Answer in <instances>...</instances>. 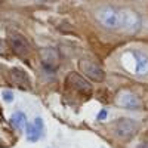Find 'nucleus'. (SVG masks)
Masks as SVG:
<instances>
[{"label":"nucleus","instance_id":"f257e3e1","mask_svg":"<svg viewBox=\"0 0 148 148\" xmlns=\"http://www.w3.org/2000/svg\"><path fill=\"white\" fill-rule=\"evenodd\" d=\"M98 22L107 30L121 31L123 30V9L114 6H101L95 12Z\"/></svg>","mask_w":148,"mask_h":148},{"label":"nucleus","instance_id":"f03ea898","mask_svg":"<svg viewBox=\"0 0 148 148\" xmlns=\"http://www.w3.org/2000/svg\"><path fill=\"white\" fill-rule=\"evenodd\" d=\"M139 129V123L132 119H119L114 125V130L120 138H130Z\"/></svg>","mask_w":148,"mask_h":148},{"label":"nucleus","instance_id":"7ed1b4c3","mask_svg":"<svg viewBox=\"0 0 148 148\" xmlns=\"http://www.w3.org/2000/svg\"><path fill=\"white\" fill-rule=\"evenodd\" d=\"M79 68L80 71L84 74L88 79L93 80V82H102L105 79V73L101 67H98L95 62L92 61H86V59H82L79 62Z\"/></svg>","mask_w":148,"mask_h":148},{"label":"nucleus","instance_id":"20e7f679","mask_svg":"<svg viewBox=\"0 0 148 148\" xmlns=\"http://www.w3.org/2000/svg\"><path fill=\"white\" fill-rule=\"evenodd\" d=\"M141 28V16L132 9H123V30L125 33L133 34Z\"/></svg>","mask_w":148,"mask_h":148},{"label":"nucleus","instance_id":"39448f33","mask_svg":"<svg viewBox=\"0 0 148 148\" xmlns=\"http://www.w3.org/2000/svg\"><path fill=\"white\" fill-rule=\"evenodd\" d=\"M116 104L121 108H126V110H139L142 107L141 99L129 90L119 92L117 96H116Z\"/></svg>","mask_w":148,"mask_h":148},{"label":"nucleus","instance_id":"423d86ee","mask_svg":"<svg viewBox=\"0 0 148 148\" xmlns=\"http://www.w3.org/2000/svg\"><path fill=\"white\" fill-rule=\"evenodd\" d=\"M9 43L14 49V52L19 56H27L30 53V45L27 39L19 33H10L9 34Z\"/></svg>","mask_w":148,"mask_h":148},{"label":"nucleus","instance_id":"0eeeda50","mask_svg":"<svg viewBox=\"0 0 148 148\" xmlns=\"http://www.w3.org/2000/svg\"><path fill=\"white\" fill-rule=\"evenodd\" d=\"M40 56H42L43 67L47 68V70H55L59 65V52L56 51V49H53V47L42 49Z\"/></svg>","mask_w":148,"mask_h":148},{"label":"nucleus","instance_id":"6e6552de","mask_svg":"<svg viewBox=\"0 0 148 148\" xmlns=\"http://www.w3.org/2000/svg\"><path fill=\"white\" fill-rule=\"evenodd\" d=\"M43 120L40 117H37L34 119L33 123H27V126H25V136H27V141L30 142H36V141H39L42 138V135H43Z\"/></svg>","mask_w":148,"mask_h":148},{"label":"nucleus","instance_id":"1a4fd4ad","mask_svg":"<svg viewBox=\"0 0 148 148\" xmlns=\"http://www.w3.org/2000/svg\"><path fill=\"white\" fill-rule=\"evenodd\" d=\"M130 55L133 56L135 61V73L139 77H147L148 76V55L139 51H132Z\"/></svg>","mask_w":148,"mask_h":148},{"label":"nucleus","instance_id":"9d476101","mask_svg":"<svg viewBox=\"0 0 148 148\" xmlns=\"http://www.w3.org/2000/svg\"><path fill=\"white\" fill-rule=\"evenodd\" d=\"M67 82L73 86L76 90H79V92H82V93H90V84L86 82L82 76H79V74H76V73H70V76H68V79H67Z\"/></svg>","mask_w":148,"mask_h":148},{"label":"nucleus","instance_id":"9b49d317","mask_svg":"<svg viewBox=\"0 0 148 148\" xmlns=\"http://www.w3.org/2000/svg\"><path fill=\"white\" fill-rule=\"evenodd\" d=\"M10 74H12V79H14V82H15L16 84H19L21 88H27V86L30 84L28 76H27L25 71H22V70H19V68H14V70L10 71Z\"/></svg>","mask_w":148,"mask_h":148},{"label":"nucleus","instance_id":"f8f14e48","mask_svg":"<svg viewBox=\"0 0 148 148\" xmlns=\"http://www.w3.org/2000/svg\"><path fill=\"white\" fill-rule=\"evenodd\" d=\"M10 123H12V126H14L16 130H22L24 127L27 126V117H25L24 113H21V111H16V113L12 114Z\"/></svg>","mask_w":148,"mask_h":148},{"label":"nucleus","instance_id":"ddd939ff","mask_svg":"<svg viewBox=\"0 0 148 148\" xmlns=\"http://www.w3.org/2000/svg\"><path fill=\"white\" fill-rule=\"evenodd\" d=\"M2 96H3V99L6 102H12V101H14V93H12L10 90H3L2 92Z\"/></svg>","mask_w":148,"mask_h":148},{"label":"nucleus","instance_id":"4468645a","mask_svg":"<svg viewBox=\"0 0 148 148\" xmlns=\"http://www.w3.org/2000/svg\"><path fill=\"white\" fill-rule=\"evenodd\" d=\"M105 117H107V110H101L96 119H98V121H101V120H105Z\"/></svg>","mask_w":148,"mask_h":148},{"label":"nucleus","instance_id":"2eb2a0df","mask_svg":"<svg viewBox=\"0 0 148 148\" xmlns=\"http://www.w3.org/2000/svg\"><path fill=\"white\" fill-rule=\"evenodd\" d=\"M2 53H5V43L0 40V55H2Z\"/></svg>","mask_w":148,"mask_h":148},{"label":"nucleus","instance_id":"dca6fc26","mask_svg":"<svg viewBox=\"0 0 148 148\" xmlns=\"http://www.w3.org/2000/svg\"><path fill=\"white\" fill-rule=\"evenodd\" d=\"M141 148H148V144H142V145H141Z\"/></svg>","mask_w":148,"mask_h":148}]
</instances>
